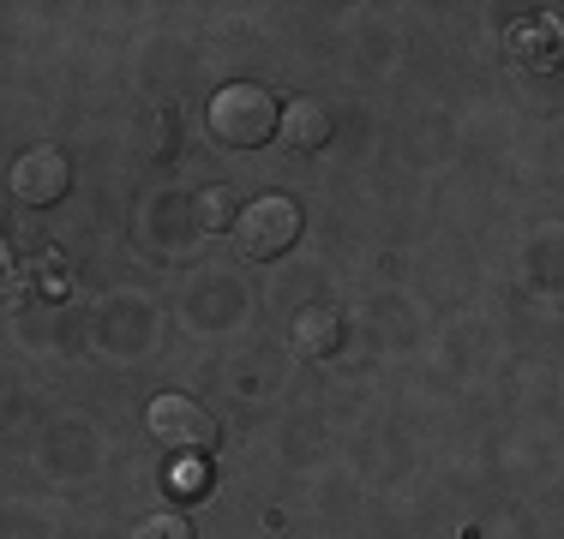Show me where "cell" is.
Here are the masks:
<instances>
[{
    "label": "cell",
    "mask_w": 564,
    "mask_h": 539,
    "mask_svg": "<svg viewBox=\"0 0 564 539\" xmlns=\"http://www.w3.org/2000/svg\"><path fill=\"white\" fill-rule=\"evenodd\" d=\"M228 234L240 240V258H282V252L301 240V205L294 198H282V193H264V198H252L247 210L235 216V228Z\"/></svg>",
    "instance_id": "3"
},
{
    "label": "cell",
    "mask_w": 564,
    "mask_h": 539,
    "mask_svg": "<svg viewBox=\"0 0 564 539\" xmlns=\"http://www.w3.org/2000/svg\"><path fill=\"white\" fill-rule=\"evenodd\" d=\"M132 539H193V521L181 516V509H163V516H144Z\"/></svg>",
    "instance_id": "8"
},
{
    "label": "cell",
    "mask_w": 564,
    "mask_h": 539,
    "mask_svg": "<svg viewBox=\"0 0 564 539\" xmlns=\"http://www.w3.org/2000/svg\"><path fill=\"white\" fill-rule=\"evenodd\" d=\"M144 426H151V438L163 443L169 455H210L223 443V426L210 408H198L193 396H151V408H144Z\"/></svg>",
    "instance_id": "2"
},
{
    "label": "cell",
    "mask_w": 564,
    "mask_h": 539,
    "mask_svg": "<svg viewBox=\"0 0 564 539\" xmlns=\"http://www.w3.org/2000/svg\"><path fill=\"white\" fill-rule=\"evenodd\" d=\"M337 348H343V318L330 306H306L294 318V354L301 360H330Z\"/></svg>",
    "instance_id": "6"
},
{
    "label": "cell",
    "mask_w": 564,
    "mask_h": 539,
    "mask_svg": "<svg viewBox=\"0 0 564 539\" xmlns=\"http://www.w3.org/2000/svg\"><path fill=\"white\" fill-rule=\"evenodd\" d=\"M210 120V139L228 144V151H259V144L276 139V120H282V102L271 97L264 85L240 78V85H223L205 108Z\"/></svg>",
    "instance_id": "1"
},
{
    "label": "cell",
    "mask_w": 564,
    "mask_h": 539,
    "mask_svg": "<svg viewBox=\"0 0 564 539\" xmlns=\"http://www.w3.org/2000/svg\"><path fill=\"white\" fill-rule=\"evenodd\" d=\"M276 139L289 144L294 156H313V151H325V144L337 139V120H330V108H325V102L294 97L289 108H282V120H276Z\"/></svg>",
    "instance_id": "5"
},
{
    "label": "cell",
    "mask_w": 564,
    "mask_h": 539,
    "mask_svg": "<svg viewBox=\"0 0 564 539\" xmlns=\"http://www.w3.org/2000/svg\"><path fill=\"white\" fill-rule=\"evenodd\" d=\"M235 216H240V198L228 193V186H205V193H198V222H205L210 234H228Z\"/></svg>",
    "instance_id": "7"
},
{
    "label": "cell",
    "mask_w": 564,
    "mask_h": 539,
    "mask_svg": "<svg viewBox=\"0 0 564 539\" xmlns=\"http://www.w3.org/2000/svg\"><path fill=\"white\" fill-rule=\"evenodd\" d=\"M7 186H12V198H19L24 210H48V205H61V198L73 193V162H66L55 144H31V151L12 162Z\"/></svg>",
    "instance_id": "4"
}]
</instances>
